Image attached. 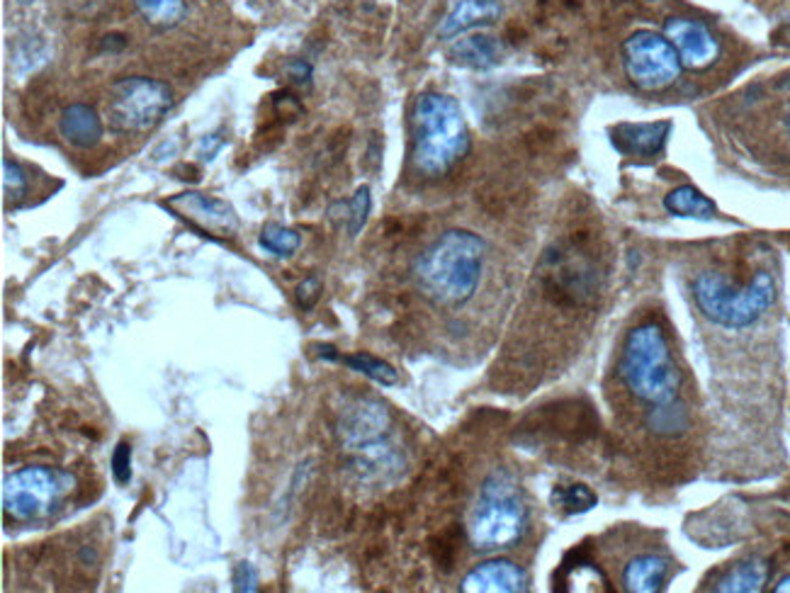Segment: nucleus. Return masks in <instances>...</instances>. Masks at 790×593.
Segmentation results:
<instances>
[{"instance_id": "16", "label": "nucleus", "mask_w": 790, "mask_h": 593, "mask_svg": "<svg viewBox=\"0 0 790 593\" xmlns=\"http://www.w3.org/2000/svg\"><path fill=\"white\" fill-rule=\"evenodd\" d=\"M59 135L76 149H96L102 141L105 125L93 108L73 102L59 115Z\"/></svg>"}, {"instance_id": "25", "label": "nucleus", "mask_w": 790, "mask_h": 593, "mask_svg": "<svg viewBox=\"0 0 790 593\" xmlns=\"http://www.w3.org/2000/svg\"><path fill=\"white\" fill-rule=\"evenodd\" d=\"M552 501L567 513H584L596 506V494L589 490L586 484H570V486H557Z\"/></svg>"}, {"instance_id": "11", "label": "nucleus", "mask_w": 790, "mask_h": 593, "mask_svg": "<svg viewBox=\"0 0 790 593\" xmlns=\"http://www.w3.org/2000/svg\"><path fill=\"white\" fill-rule=\"evenodd\" d=\"M166 205L176 209L180 217H186L192 227L209 236H229L239 229L236 209L227 200H219V197L203 192H182L170 197Z\"/></svg>"}, {"instance_id": "12", "label": "nucleus", "mask_w": 790, "mask_h": 593, "mask_svg": "<svg viewBox=\"0 0 790 593\" xmlns=\"http://www.w3.org/2000/svg\"><path fill=\"white\" fill-rule=\"evenodd\" d=\"M666 39L671 45H674L677 55L681 59V66H687V69H708V66H713L718 55H720V45L715 34L710 32L701 20H691V18H671L666 20Z\"/></svg>"}, {"instance_id": "30", "label": "nucleus", "mask_w": 790, "mask_h": 593, "mask_svg": "<svg viewBox=\"0 0 790 593\" xmlns=\"http://www.w3.org/2000/svg\"><path fill=\"white\" fill-rule=\"evenodd\" d=\"M322 289H324V287H322V280L316 278V275H309V278L302 280V283L297 285V293H295L299 309H305V312L314 309L316 302H319V297H322Z\"/></svg>"}, {"instance_id": "34", "label": "nucleus", "mask_w": 790, "mask_h": 593, "mask_svg": "<svg viewBox=\"0 0 790 593\" xmlns=\"http://www.w3.org/2000/svg\"><path fill=\"white\" fill-rule=\"evenodd\" d=\"M125 47H127V39L122 34H110V37H105V42H102V49L110 51V55H115V51H122Z\"/></svg>"}, {"instance_id": "19", "label": "nucleus", "mask_w": 790, "mask_h": 593, "mask_svg": "<svg viewBox=\"0 0 790 593\" xmlns=\"http://www.w3.org/2000/svg\"><path fill=\"white\" fill-rule=\"evenodd\" d=\"M769 582V564L763 560H744L732 564L730 570L718 579L715 591L725 593H754Z\"/></svg>"}, {"instance_id": "15", "label": "nucleus", "mask_w": 790, "mask_h": 593, "mask_svg": "<svg viewBox=\"0 0 790 593\" xmlns=\"http://www.w3.org/2000/svg\"><path fill=\"white\" fill-rule=\"evenodd\" d=\"M498 18H502V3L498 0H457L441 22L438 39L451 42V39L474 28H482V24H492Z\"/></svg>"}, {"instance_id": "21", "label": "nucleus", "mask_w": 790, "mask_h": 593, "mask_svg": "<svg viewBox=\"0 0 790 593\" xmlns=\"http://www.w3.org/2000/svg\"><path fill=\"white\" fill-rule=\"evenodd\" d=\"M141 20L154 30H174L186 20V0H131Z\"/></svg>"}, {"instance_id": "35", "label": "nucleus", "mask_w": 790, "mask_h": 593, "mask_svg": "<svg viewBox=\"0 0 790 593\" xmlns=\"http://www.w3.org/2000/svg\"><path fill=\"white\" fill-rule=\"evenodd\" d=\"M314 350L324 360H340V353L334 346H314Z\"/></svg>"}, {"instance_id": "22", "label": "nucleus", "mask_w": 790, "mask_h": 593, "mask_svg": "<svg viewBox=\"0 0 790 593\" xmlns=\"http://www.w3.org/2000/svg\"><path fill=\"white\" fill-rule=\"evenodd\" d=\"M689 424H691L689 408L683 406L679 399L669 402V404L652 406L650 412H648V426L654 433H660V436H664V438L681 436V433L689 428Z\"/></svg>"}, {"instance_id": "14", "label": "nucleus", "mask_w": 790, "mask_h": 593, "mask_svg": "<svg viewBox=\"0 0 790 593\" xmlns=\"http://www.w3.org/2000/svg\"><path fill=\"white\" fill-rule=\"evenodd\" d=\"M669 129V122H621L611 129V141L623 156L652 158L664 149Z\"/></svg>"}, {"instance_id": "7", "label": "nucleus", "mask_w": 790, "mask_h": 593, "mask_svg": "<svg viewBox=\"0 0 790 593\" xmlns=\"http://www.w3.org/2000/svg\"><path fill=\"white\" fill-rule=\"evenodd\" d=\"M174 105L168 83L149 76H127L110 88L105 102V122L115 135H147L161 125Z\"/></svg>"}, {"instance_id": "23", "label": "nucleus", "mask_w": 790, "mask_h": 593, "mask_svg": "<svg viewBox=\"0 0 790 593\" xmlns=\"http://www.w3.org/2000/svg\"><path fill=\"white\" fill-rule=\"evenodd\" d=\"M340 363H346L353 373H361L367 379L377 382L382 387H392L399 382V375L394 367L385 360L375 358L371 353H353V355H340Z\"/></svg>"}, {"instance_id": "26", "label": "nucleus", "mask_w": 790, "mask_h": 593, "mask_svg": "<svg viewBox=\"0 0 790 593\" xmlns=\"http://www.w3.org/2000/svg\"><path fill=\"white\" fill-rule=\"evenodd\" d=\"M373 209V197H371V188L363 186L355 190V195L346 202V224H348V234L358 236L363 231V227L367 224V217H371Z\"/></svg>"}, {"instance_id": "20", "label": "nucleus", "mask_w": 790, "mask_h": 593, "mask_svg": "<svg viewBox=\"0 0 790 593\" xmlns=\"http://www.w3.org/2000/svg\"><path fill=\"white\" fill-rule=\"evenodd\" d=\"M664 207L671 215L691 217V219H713L718 215L715 202L693 186H681L677 190H671L666 195Z\"/></svg>"}, {"instance_id": "3", "label": "nucleus", "mask_w": 790, "mask_h": 593, "mask_svg": "<svg viewBox=\"0 0 790 593\" xmlns=\"http://www.w3.org/2000/svg\"><path fill=\"white\" fill-rule=\"evenodd\" d=\"M621 375L625 387L650 406L679 399V367L660 324H640L625 338Z\"/></svg>"}, {"instance_id": "27", "label": "nucleus", "mask_w": 790, "mask_h": 593, "mask_svg": "<svg viewBox=\"0 0 790 593\" xmlns=\"http://www.w3.org/2000/svg\"><path fill=\"white\" fill-rule=\"evenodd\" d=\"M30 190L28 174H24L22 166L12 161V158H3V192L6 200L18 205L24 195Z\"/></svg>"}, {"instance_id": "33", "label": "nucleus", "mask_w": 790, "mask_h": 593, "mask_svg": "<svg viewBox=\"0 0 790 593\" xmlns=\"http://www.w3.org/2000/svg\"><path fill=\"white\" fill-rule=\"evenodd\" d=\"M221 147H224L221 135H207V137H203L200 147H197V154H200L203 161H213V158L221 151Z\"/></svg>"}, {"instance_id": "2", "label": "nucleus", "mask_w": 790, "mask_h": 593, "mask_svg": "<svg viewBox=\"0 0 790 593\" xmlns=\"http://www.w3.org/2000/svg\"><path fill=\"white\" fill-rule=\"evenodd\" d=\"M412 164L418 176L436 180L451 174L470 151V129L457 100L428 90L414 102Z\"/></svg>"}, {"instance_id": "24", "label": "nucleus", "mask_w": 790, "mask_h": 593, "mask_svg": "<svg viewBox=\"0 0 790 593\" xmlns=\"http://www.w3.org/2000/svg\"><path fill=\"white\" fill-rule=\"evenodd\" d=\"M258 246L275 258H289L299 250L302 236L295 229L280 227V224H268L258 234Z\"/></svg>"}, {"instance_id": "32", "label": "nucleus", "mask_w": 790, "mask_h": 593, "mask_svg": "<svg viewBox=\"0 0 790 593\" xmlns=\"http://www.w3.org/2000/svg\"><path fill=\"white\" fill-rule=\"evenodd\" d=\"M275 112H278V117H289V120H295V117L302 115V105L289 93H280L275 96Z\"/></svg>"}, {"instance_id": "18", "label": "nucleus", "mask_w": 790, "mask_h": 593, "mask_svg": "<svg viewBox=\"0 0 790 593\" xmlns=\"http://www.w3.org/2000/svg\"><path fill=\"white\" fill-rule=\"evenodd\" d=\"M669 579V560L662 555L632 557L623 570V589L630 593H654Z\"/></svg>"}, {"instance_id": "8", "label": "nucleus", "mask_w": 790, "mask_h": 593, "mask_svg": "<svg viewBox=\"0 0 790 593\" xmlns=\"http://www.w3.org/2000/svg\"><path fill=\"white\" fill-rule=\"evenodd\" d=\"M623 66L630 83L644 93L669 88L681 73V59L674 45L650 30L635 32L623 45Z\"/></svg>"}, {"instance_id": "10", "label": "nucleus", "mask_w": 790, "mask_h": 593, "mask_svg": "<svg viewBox=\"0 0 790 593\" xmlns=\"http://www.w3.org/2000/svg\"><path fill=\"white\" fill-rule=\"evenodd\" d=\"M392 426L389 408L377 399H355L338 418V443L346 453L387 438Z\"/></svg>"}, {"instance_id": "29", "label": "nucleus", "mask_w": 790, "mask_h": 593, "mask_svg": "<svg viewBox=\"0 0 790 593\" xmlns=\"http://www.w3.org/2000/svg\"><path fill=\"white\" fill-rule=\"evenodd\" d=\"M231 584H234V591H239V593H254L258 591V572H256V566L251 562H239L234 566V574H231Z\"/></svg>"}, {"instance_id": "37", "label": "nucleus", "mask_w": 790, "mask_h": 593, "mask_svg": "<svg viewBox=\"0 0 790 593\" xmlns=\"http://www.w3.org/2000/svg\"><path fill=\"white\" fill-rule=\"evenodd\" d=\"M783 127H786V135L790 137V108L786 110V117H783Z\"/></svg>"}, {"instance_id": "31", "label": "nucleus", "mask_w": 790, "mask_h": 593, "mask_svg": "<svg viewBox=\"0 0 790 593\" xmlns=\"http://www.w3.org/2000/svg\"><path fill=\"white\" fill-rule=\"evenodd\" d=\"M312 73H314L312 63L305 61V59H293V61L287 63V76L293 78V81L299 83V86L309 83V81H312Z\"/></svg>"}, {"instance_id": "1", "label": "nucleus", "mask_w": 790, "mask_h": 593, "mask_svg": "<svg viewBox=\"0 0 790 593\" xmlns=\"http://www.w3.org/2000/svg\"><path fill=\"white\" fill-rule=\"evenodd\" d=\"M486 244L467 229H447L414 263V280L428 302L457 309L477 293Z\"/></svg>"}, {"instance_id": "28", "label": "nucleus", "mask_w": 790, "mask_h": 593, "mask_svg": "<svg viewBox=\"0 0 790 593\" xmlns=\"http://www.w3.org/2000/svg\"><path fill=\"white\" fill-rule=\"evenodd\" d=\"M110 467H112V477L117 484H127L131 480V447L127 441L117 443L112 459H110Z\"/></svg>"}, {"instance_id": "6", "label": "nucleus", "mask_w": 790, "mask_h": 593, "mask_svg": "<svg viewBox=\"0 0 790 593\" xmlns=\"http://www.w3.org/2000/svg\"><path fill=\"white\" fill-rule=\"evenodd\" d=\"M76 492L69 470L30 465L12 472L3 482V513L16 523H42L63 508Z\"/></svg>"}, {"instance_id": "9", "label": "nucleus", "mask_w": 790, "mask_h": 593, "mask_svg": "<svg viewBox=\"0 0 790 593\" xmlns=\"http://www.w3.org/2000/svg\"><path fill=\"white\" fill-rule=\"evenodd\" d=\"M543 285L560 305H584L596 295L599 268L586 248L579 244L547 250L543 266Z\"/></svg>"}, {"instance_id": "5", "label": "nucleus", "mask_w": 790, "mask_h": 593, "mask_svg": "<svg viewBox=\"0 0 790 593\" xmlns=\"http://www.w3.org/2000/svg\"><path fill=\"white\" fill-rule=\"evenodd\" d=\"M529 525V508L519 484L508 474H492L482 484L477 504L467 518V540L474 550L494 552L516 545Z\"/></svg>"}, {"instance_id": "13", "label": "nucleus", "mask_w": 790, "mask_h": 593, "mask_svg": "<svg viewBox=\"0 0 790 593\" xmlns=\"http://www.w3.org/2000/svg\"><path fill=\"white\" fill-rule=\"evenodd\" d=\"M460 589L465 593H523L529 591V574L511 560H490L474 566Z\"/></svg>"}, {"instance_id": "17", "label": "nucleus", "mask_w": 790, "mask_h": 593, "mask_svg": "<svg viewBox=\"0 0 790 593\" xmlns=\"http://www.w3.org/2000/svg\"><path fill=\"white\" fill-rule=\"evenodd\" d=\"M451 59L465 69L474 71H490L494 66L502 63L504 59V47L496 37L490 34H467L451 47Z\"/></svg>"}, {"instance_id": "36", "label": "nucleus", "mask_w": 790, "mask_h": 593, "mask_svg": "<svg viewBox=\"0 0 790 593\" xmlns=\"http://www.w3.org/2000/svg\"><path fill=\"white\" fill-rule=\"evenodd\" d=\"M776 591H779V593H790V576L781 579V582L776 584Z\"/></svg>"}, {"instance_id": "4", "label": "nucleus", "mask_w": 790, "mask_h": 593, "mask_svg": "<svg viewBox=\"0 0 790 593\" xmlns=\"http://www.w3.org/2000/svg\"><path fill=\"white\" fill-rule=\"evenodd\" d=\"M693 299L708 322L722 328H744L773 307L776 283L767 270L754 273L747 285H737L718 270H705L693 280Z\"/></svg>"}]
</instances>
